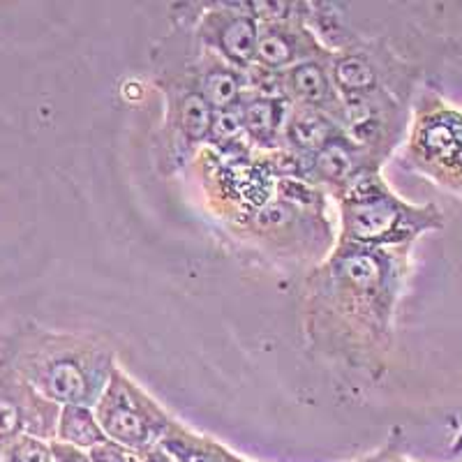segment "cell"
<instances>
[{
  "mask_svg": "<svg viewBox=\"0 0 462 462\" xmlns=\"http://www.w3.org/2000/svg\"><path fill=\"white\" fill-rule=\"evenodd\" d=\"M411 247L337 243L305 278L300 321L308 345L349 368L377 373L393 340Z\"/></svg>",
  "mask_w": 462,
  "mask_h": 462,
  "instance_id": "6da1fadb",
  "label": "cell"
},
{
  "mask_svg": "<svg viewBox=\"0 0 462 462\" xmlns=\"http://www.w3.org/2000/svg\"><path fill=\"white\" fill-rule=\"evenodd\" d=\"M116 365L109 342L93 336L26 328L5 345V368L60 407H95Z\"/></svg>",
  "mask_w": 462,
  "mask_h": 462,
  "instance_id": "7a4b0ae2",
  "label": "cell"
},
{
  "mask_svg": "<svg viewBox=\"0 0 462 462\" xmlns=\"http://www.w3.org/2000/svg\"><path fill=\"white\" fill-rule=\"evenodd\" d=\"M342 245L411 247L428 231H439L444 216L435 204H410L382 179V167H365L336 195Z\"/></svg>",
  "mask_w": 462,
  "mask_h": 462,
  "instance_id": "3957f363",
  "label": "cell"
},
{
  "mask_svg": "<svg viewBox=\"0 0 462 462\" xmlns=\"http://www.w3.org/2000/svg\"><path fill=\"white\" fill-rule=\"evenodd\" d=\"M404 164L462 197V111L426 88L411 114Z\"/></svg>",
  "mask_w": 462,
  "mask_h": 462,
  "instance_id": "277c9868",
  "label": "cell"
},
{
  "mask_svg": "<svg viewBox=\"0 0 462 462\" xmlns=\"http://www.w3.org/2000/svg\"><path fill=\"white\" fill-rule=\"evenodd\" d=\"M93 410L105 435L132 453L160 444L164 432L176 420L121 365L114 368Z\"/></svg>",
  "mask_w": 462,
  "mask_h": 462,
  "instance_id": "5b68a950",
  "label": "cell"
},
{
  "mask_svg": "<svg viewBox=\"0 0 462 462\" xmlns=\"http://www.w3.org/2000/svg\"><path fill=\"white\" fill-rule=\"evenodd\" d=\"M160 93L164 95V123L160 132V160L167 162L164 173L179 171L197 148L210 142L216 125V109L206 102L192 81L180 72L162 69L155 77ZM160 162V167H162Z\"/></svg>",
  "mask_w": 462,
  "mask_h": 462,
  "instance_id": "8992f818",
  "label": "cell"
},
{
  "mask_svg": "<svg viewBox=\"0 0 462 462\" xmlns=\"http://www.w3.org/2000/svg\"><path fill=\"white\" fill-rule=\"evenodd\" d=\"M173 10L176 23L188 28L197 42L216 53L231 68L250 72L257 63L259 16L254 3H210L201 10Z\"/></svg>",
  "mask_w": 462,
  "mask_h": 462,
  "instance_id": "52a82bcc",
  "label": "cell"
},
{
  "mask_svg": "<svg viewBox=\"0 0 462 462\" xmlns=\"http://www.w3.org/2000/svg\"><path fill=\"white\" fill-rule=\"evenodd\" d=\"M257 63L263 72L280 74L305 60L333 58V51L321 42L312 26L310 5L299 3H259Z\"/></svg>",
  "mask_w": 462,
  "mask_h": 462,
  "instance_id": "ba28073f",
  "label": "cell"
},
{
  "mask_svg": "<svg viewBox=\"0 0 462 462\" xmlns=\"http://www.w3.org/2000/svg\"><path fill=\"white\" fill-rule=\"evenodd\" d=\"M60 404L42 398L14 370H0V441L16 435L56 437Z\"/></svg>",
  "mask_w": 462,
  "mask_h": 462,
  "instance_id": "9c48e42d",
  "label": "cell"
},
{
  "mask_svg": "<svg viewBox=\"0 0 462 462\" xmlns=\"http://www.w3.org/2000/svg\"><path fill=\"white\" fill-rule=\"evenodd\" d=\"M333 58L305 60L278 74V84L282 95L294 106H305L321 114H328L340 123L342 95L333 79Z\"/></svg>",
  "mask_w": 462,
  "mask_h": 462,
  "instance_id": "30bf717a",
  "label": "cell"
},
{
  "mask_svg": "<svg viewBox=\"0 0 462 462\" xmlns=\"http://www.w3.org/2000/svg\"><path fill=\"white\" fill-rule=\"evenodd\" d=\"M236 111L250 146H257L262 151L282 148L284 125H287L289 111H291V102L287 97L247 88Z\"/></svg>",
  "mask_w": 462,
  "mask_h": 462,
  "instance_id": "8fae6325",
  "label": "cell"
},
{
  "mask_svg": "<svg viewBox=\"0 0 462 462\" xmlns=\"http://www.w3.org/2000/svg\"><path fill=\"white\" fill-rule=\"evenodd\" d=\"M342 134L345 132H342L340 123L328 114L291 105L287 125H284L282 148L294 152V155H300V158H312Z\"/></svg>",
  "mask_w": 462,
  "mask_h": 462,
  "instance_id": "7c38bea8",
  "label": "cell"
},
{
  "mask_svg": "<svg viewBox=\"0 0 462 462\" xmlns=\"http://www.w3.org/2000/svg\"><path fill=\"white\" fill-rule=\"evenodd\" d=\"M105 439H109V437L102 430L93 407H84V404H65V407H60L56 441H63L68 447L81 448V451H90Z\"/></svg>",
  "mask_w": 462,
  "mask_h": 462,
  "instance_id": "4fadbf2b",
  "label": "cell"
},
{
  "mask_svg": "<svg viewBox=\"0 0 462 462\" xmlns=\"http://www.w3.org/2000/svg\"><path fill=\"white\" fill-rule=\"evenodd\" d=\"M160 447L176 462H226L222 456V444L189 432L179 420H173L169 426V430L160 439Z\"/></svg>",
  "mask_w": 462,
  "mask_h": 462,
  "instance_id": "5bb4252c",
  "label": "cell"
},
{
  "mask_svg": "<svg viewBox=\"0 0 462 462\" xmlns=\"http://www.w3.org/2000/svg\"><path fill=\"white\" fill-rule=\"evenodd\" d=\"M0 462H53L51 444L32 435L10 437L0 441Z\"/></svg>",
  "mask_w": 462,
  "mask_h": 462,
  "instance_id": "9a60e30c",
  "label": "cell"
},
{
  "mask_svg": "<svg viewBox=\"0 0 462 462\" xmlns=\"http://www.w3.org/2000/svg\"><path fill=\"white\" fill-rule=\"evenodd\" d=\"M88 456L93 462H137V456L130 448L121 447L114 439H105L102 444L93 447L88 451Z\"/></svg>",
  "mask_w": 462,
  "mask_h": 462,
  "instance_id": "2e32d148",
  "label": "cell"
},
{
  "mask_svg": "<svg viewBox=\"0 0 462 462\" xmlns=\"http://www.w3.org/2000/svg\"><path fill=\"white\" fill-rule=\"evenodd\" d=\"M51 453H53V462H93L90 460L88 451L68 447V444H63V441H51Z\"/></svg>",
  "mask_w": 462,
  "mask_h": 462,
  "instance_id": "e0dca14e",
  "label": "cell"
},
{
  "mask_svg": "<svg viewBox=\"0 0 462 462\" xmlns=\"http://www.w3.org/2000/svg\"><path fill=\"white\" fill-rule=\"evenodd\" d=\"M134 456H137V462H176L162 447H160V444L146 448V451L134 453Z\"/></svg>",
  "mask_w": 462,
  "mask_h": 462,
  "instance_id": "ac0fdd59",
  "label": "cell"
},
{
  "mask_svg": "<svg viewBox=\"0 0 462 462\" xmlns=\"http://www.w3.org/2000/svg\"><path fill=\"white\" fill-rule=\"evenodd\" d=\"M222 456H225L226 462H250V460H245V457L236 456V453H231L229 448H225V447H222Z\"/></svg>",
  "mask_w": 462,
  "mask_h": 462,
  "instance_id": "d6986e66",
  "label": "cell"
}]
</instances>
